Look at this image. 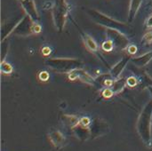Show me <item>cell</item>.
<instances>
[{
	"label": "cell",
	"mask_w": 152,
	"mask_h": 151,
	"mask_svg": "<svg viewBox=\"0 0 152 151\" xmlns=\"http://www.w3.org/2000/svg\"><path fill=\"white\" fill-rule=\"evenodd\" d=\"M69 9V4L66 0H55L52 6V17L53 25L56 30L60 33L64 30Z\"/></svg>",
	"instance_id": "3"
},
{
	"label": "cell",
	"mask_w": 152,
	"mask_h": 151,
	"mask_svg": "<svg viewBox=\"0 0 152 151\" xmlns=\"http://www.w3.org/2000/svg\"><path fill=\"white\" fill-rule=\"evenodd\" d=\"M152 60V50L148 52V53H145L140 56H137V57H132L131 61L132 62L137 66V67H140V68H142V67H145L146 65H148L150 63V61Z\"/></svg>",
	"instance_id": "11"
},
{
	"label": "cell",
	"mask_w": 152,
	"mask_h": 151,
	"mask_svg": "<svg viewBox=\"0 0 152 151\" xmlns=\"http://www.w3.org/2000/svg\"><path fill=\"white\" fill-rule=\"evenodd\" d=\"M106 37L110 40L115 48L118 49H126L130 44V40L128 36L120 30L114 28H106Z\"/></svg>",
	"instance_id": "5"
},
{
	"label": "cell",
	"mask_w": 152,
	"mask_h": 151,
	"mask_svg": "<svg viewBox=\"0 0 152 151\" xmlns=\"http://www.w3.org/2000/svg\"><path fill=\"white\" fill-rule=\"evenodd\" d=\"M142 4V0H130L128 8V22H133Z\"/></svg>",
	"instance_id": "12"
},
{
	"label": "cell",
	"mask_w": 152,
	"mask_h": 151,
	"mask_svg": "<svg viewBox=\"0 0 152 151\" xmlns=\"http://www.w3.org/2000/svg\"><path fill=\"white\" fill-rule=\"evenodd\" d=\"M126 85L130 87H134L137 85V78L135 77H129L126 79Z\"/></svg>",
	"instance_id": "18"
},
{
	"label": "cell",
	"mask_w": 152,
	"mask_h": 151,
	"mask_svg": "<svg viewBox=\"0 0 152 151\" xmlns=\"http://www.w3.org/2000/svg\"><path fill=\"white\" fill-rule=\"evenodd\" d=\"M142 44L143 45H149L152 44V31L147 32L142 38Z\"/></svg>",
	"instance_id": "17"
},
{
	"label": "cell",
	"mask_w": 152,
	"mask_h": 151,
	"mask_svg": "<svg viewBox=\"0 0 152 151\" xmlns=\"http://www.w3.org/2000/svg\"><path fill=\"white\" fill-rule=\"evenodd\" d=\"M83 61L77 58H48L45 65L58 73H69L82 66Z\"/></svg>",
	"instance_id": "2"
},
{
	"label": "cell",
	"mask_w": 152,
	"mask_h": 151,
	"mask_svg": "<svg viewBox=\"0 0 152 151\" xmlns=\"http://www.w3.org/2000/svg\"><path fill=\"white\" fill-rule=\"evenodd\" d=\"M10 44L9 42H1V62L5 61V58L7 56L8 51H9Z\"/></svg>",
	"instance_id": "14"
},
{
	"label": "cell",
	"mask_w": 152,
	"mask_h": 151,
	"mask_svg": "<svg viewBox=\"0 0 152 151\" xmlns=\"http://www.w3.org/2000/svg\"><path fill=\"white\" fill-rule=\"evenodd\" d=\"M20 4L26 14L28 15L33 21L39 22V14L35 4V0H20Z\"/></svg>",
	"instance_id": "8"
},
{
	"label": "cell",
	"mask_w": 152,
	"mask_h": 151,
	"mask_svg": "<svg viewBox=\"0 0 152 151\" xmlns=\"http://www.w3.org/2000/svg\"><path fill=\"white\" fill-rule=\"evenodd\" d=\"M0 69H1V72L3 74H5V75H10L12 72V70H13L12 65L10 63L6 62V61H2L1 62Z\"/></svg>",
	"instance_id": "15"
},
{
	"label": "cell",
	"mask_w": 152,
	"mask_h": 151,
	"mask_svg": "<svg viewBox=\"0 0 152 151\" xmlns=\"http://www.w3.org/2000/svg\"><path fill=\"white\" fill-rule=\"evenodd\" d=\"M114 48H115V46H114L113 43L109 39L104 41L102 44V49L105 52H111Z\"/></svg>",
	"instance_id": "16"
},
{
	"label": "cell",
	"mask_w": 152,
	"mask_h": 151,
	"mask_svg": "<svg viewBox=\"0 0 152 151\" xmlns=\"http://www.w3.org/2000/svg\"><path fill=\"white\" fill-rule=\"evenodd\" d=\"M148 90H149V92H150V93H151V95L152 97V86H149L148 87Z\"/></svg>",
	"instance_id": "23"
},
{
	"label": "cell",
	"mask_w": 152,
	"mask_h": 151,
	"mask_svg": "<svg viewBox=\"0 0 152 151\" xmlns=\"http://www.w3.org/2000/svg\"><path fill=\"white\" fill-rule=\"evenodd\" d=\"M102 95L105 97V98H110V97H112L113 95H114V93H113V91L110 89V87H109V88H106L105 90H103V92H102Z\"/></svg>",
	"instance_id": "19"
},
{
	"label": "cell",
	"mask_w": 152,
	"mask_h": 151,
	"mask_svg": "<svg viewBox=\"0 0 152 151\" xmlns=\"http://www.w3.org/2000/svg\"><path fill=\"white\" fill-rule=\"evenodd\" d=\"M38 77H39V79H40L41 81H46V80H48V78H49V74H48V72H46V71H42V72H40V74L38 75Z\"/></svg>",
	"instance_id": "20"
},
{
	"label": "cell",
	"mask_w": 152,
	"mask_h": 151,
	"mask_svg": "<svg viewBox=\"0 0 152 151\" xmlns=\"http://www.w3.org/2000/svg\"><path fill=\"white\" fill-rule=\"evenodd\" d=\"M86 13L88 14V16L92 19V20H94L96 24L101 25L106 28H114V29H118L122 31L123 33L126 32H129L131 29L130 26L123 21H119L114 18L110 17L109 15L96 10V9H87L86 10Z\"/></svg>",
	"instance_id": "1"
},
{
	"label": "cell",
	"mask_w": 152,
	"mask_h": 151,
	"mask_svg": "<svg viewBox=\"0 0 152 151\" xmlns=\"http://www.w3.org/2000/svg\"><path fill=\"white\" fill-rule=\"evenodd\" d=\"M131 59H132L131 57L126 56V57H124L123 59H121L118 62H117L112 68H110V74L111 77H112L114 80L118 79V78L120 77L121 73L123 72V70L125 69V68L126 67V65L128 64V62L131 61Z\"/></svg>",
	"instance_id": "9"
},
{
	"label": "cell",
	"mask_w": 152,
	"mask_h": 151,
	"mask_svg": "<svg viewBox=\"0 0 152 151\" xmlns=\"http://www.w3.org/2000/svg\"><path fill=\"white\" fill-rule=\"evenodd\" d=\"M145 26L147 28H152V13L148 17V19L145 21Z\"/></svg>",
	"instance_id": "22"
},
{
	"label": "cell",
	"mask_w": 152,
	"mask_h": 151,
	"mask_svg": "<svg viewBox=\"0 0 152 151\" xmlns=\"http://www.w3.org/2000/svg\"><path fill=\"white\" fill-rule=\"evenodd\" d=\"M77 30H78V32H79V34H80L82 39H83V42H84V44H85L86 49H87L90 53H92L93 54H94L95 56H97V58H98L99 60H101V61L103 62V63L105 64V66H107V67L110 69V67L109 66L108 61L104 59V57L102 56V54L100 53V51H99V46H98L97 43L95 42V40H94L93 37H91L88 34H86V32H84L79 27L77 26Z\"/></svg>",
	"instance_id": "6"
},
{
	"label": "cell",
	"mask_w": 152,
	"mask_h": 151,
	"mask_svg": "<svg viewBox=\"0 0 152 151\" xmlns=\"http://www.w3.org/2000/svg\"><path fill=\"white\" fill-rule=\"evenodd\" d=\"M69 80H76V79H79L80 81H82L83 83H86L87 85H95L96 84V80L95 77H93L90 74H88L86 70L78 68L74 69L73 71L69 73Z\"/></svg>",
	"instance_id": "7"
},
{
	"label": "cell",
	"mask_w": 152,
	"mask_h": 151,
	"mask_svg": "<svg viewBox=\"0 0 152 151\" xmlns=\"http://www.w3.org/2000/svg\"><path fill=\"white\" fill-rule=\"evenodd\" d=\"M20 20V19L12 20L8 22H4L2 24V26H1V42L5 41V39L9 36V35L12 34L15 27L17 26V24L19 23Z\"/></svg>",
	"instance_id": "10"
},
{
	"label": "cell",
	"mask_w": 152,
	"mask_h": 151,
	"mask_svg": "<svg viewBox=\"0 0 152 151\" xmlns=\"http://www.w3.org/2000/svg\"><path fill=\"white\" fill-rule=\"evenodd\" d=\"M126 85V80L124 79V78H119L118 77V79H116V80L113 81L112 85L110 87L113 91L114 94H116V93H120L125 88Z\"/></svg>",
	"instance_id": "13"
},
{
	"label": "cell",
	"mask_w": 152,
	"mask_h": 151,
	"mask_svg": "<svg viewBox=\"0 0 152 151\" xmlns=\"http://www.w3.org/2000/svg\"><path fill=\"white\" fill-rule=\"evenodd\" d=\"M41 31V25L38 22L33 21L28 15H25L17 24L12 34L19 36H28L31 35L39 34Z\"/></svg>",
	"instance_id": "4"
},
{
	"label": "cell",
	"mask_w": 152,
	"mask_h": 151,
	"mask_svg": "<svg viewBox=\"0 0 152 151\" xmlns=\"http://www.w3.org/2000/svg\"><path fill=\"white\" fill-rule=\"evenodd\" d=\"M126 50H127L128 53H130V54H134V53L137 52V47H136L134 44H130L127 46Z\"/></svg>",
	"instance_id": "21"
}]
</instances>
